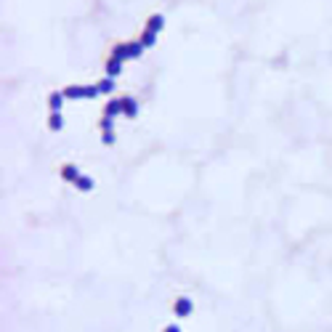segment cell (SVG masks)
I'll return each instance as SVG.
<instances>
[{
    "label": "cell",
    "instance_id": "5b68a950",
    "mask_svg": "<svg viewBox=\"0 0 332 332\" xmlns=\"http://www.w3.org/2000/svg\"><path fill=\"white\" fill-rule=\"evenodd\" d=\"M51 106H53V109H59V106H62V99H59V96H53V99H51Z\"/></svg>",
    "mask_w": 332,
    "mask_h": 332
},
{
    "label": "cell",
    "instance_id": "277c9868",
    "mask_svg": "<svg viewBox=\"0 0 332 332\" xmlns=\"http://www.w3.org/2000/svg\"><path fill=\"white\" fill-rule=\"evenodd\" d=\"M51 128H53V130L62 128V117H59V114H53V117H51Z\"/></svg>",
    "mask_w": 332,
    "mask_h": 332
},
{
    "label": "cell",
    "instance_id": "7a4b0ae2",
    "mask_svg": "<svg viewBox=\"0 0 332 332\" xmlns=\"http://www.w3.org/2000/svg\"><path fill=\"white\" fill-rule=\"evenodd\" d=\"M191 313V300L189 298H181L176 303V316H189Z\"/></svg>",
    "mask_w": 332,
    "mask_h": 332
},
{
    "label": "cell",
    "instance_id": "3957f363",
    "mask_svg": "<svg viewBox=\"0 0 332 332\" xmlns=\"http://www.w3.org/2000/svg\"><path fill=\"white\" fill-rule=\"evenodd\" d=\"M64 178H69V181H77L80 176H77V170H75V167H72V165H66V167H64Z\"/></svg>",
    "mask_w": 332,
    "mask_h": 332
},
{
    "label": "cell",
    "instance_id": "6da1fadb",
    "mask_svg": "<svg viewBox=\"0 0 332 332\" xmlns=\"http://www.w3.org/2000/svg\"><path fill=\"white\" fill-rule=\"evenodd\" d=\"M101 88H66L64 96L66 99H83V96H96Z\"/></svg>",
    "mask_w": 332,
    "mask_h": 332
},
{
    "label": "cell",
    "instance_id": "8992f818",
    "mask_svg": "<svg viewBox=\"0 0 332 332\" xmlns=\"http://www.w3.org/2000/svg\"><path fill=\"white\" fill-rule=\"evenodd\" d=\"M165 332H181V330H178V327H167Z\"/></svg>",
    "mask_w": 332,
    "mask_h": 332
}]
</instances>
